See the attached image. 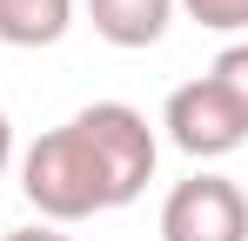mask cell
<instances>
[{
  "label": "cell",
  "instance_id": "6da1fadb",
  "mask_svg": "<svg viewBox=\"0 0 248 241\" xmlns=\"http://www.w3.org/2000/svg\"><path fill=\"white\" fill-rule=\"evenodd\" d=\"M20 195H27V208L41 214L47 228H74L87 214H108V208H114L101 167H94V148L81 141L74 120L47 127L41 141L20 154Z\"/></svg>",
  "mask_w": 248,
  "mask_h": 241
},
{
  "label": "cell",
  "instance_id": "7a4b0ae2",
  "mask_svg": "<svg viewBox=\"0 0 248 241\" xmlns=\"http://www.w3.org/2000/svg\"><path fill=\"white\" fill-rule=\"evenodd\" d=\"M81 127V141L94 148V167H101V181H108V201L127 208V201H141V188L155 181V161H161V141H155V127L141 107H127V101H94L74 114Z\"/></svg>",
  "mask_w": 248,
  "mask_h": 241
},
{
  "label": "cell",
  "instance_id": "3957f363",
  "mask_svg": "<svg viewBox=\"0 0 248 241\" xmlns=\"http://www.w3.org/2000/svg\"><path fill=\"white\" fill-rule=\"evenodd\" d=\"M161 241H248V195L228 174H188L161 201Z\"/></svg>",
  "mask_w": 248,
  "mask_h": 241
},
{
  "label": "cell",
  "instance_id": "277c9868",
  "mask_svg": "<svg viewBox=\"0 0 248 241\" xmlns=\"http://www.w3.org/2000/svg\"><path fill=\"white\" fill-rule=\"evenodd\" d=\"M161 127H168V141H174L188 161H221V154H235V148L248 141L242 114L228 107V94H221L208 74L202 80H181V87L168 94Z\"/></svg>",
  "mask_w": 248,
  "mask_h": 241
},
{
  "label": "cell",
  "instance_id": "5b68a950",
  "mask_svg": "<svg viewBox=\"0 0 248 241\" xmlns=\"http://www.w3.org/2000/svg\"><path fill=\"white\" fill-rule=\"evenodd\" d=\"M87 20H94V34L108 40V47H155L168 34V20H174V0H81Z\"/></svg>",
  "mask_w": 248,
  "mask_h": 241
},
{
  "label": "cell",
  "instance_id": "8992f818",
  "mask_svg": "<svg viewBox=\"0 0 248 241\" xmlns=\"http://www.w3.org/2000/svg\"><path fill=\"white\" fill-rule=\"evenodd\" d=\"M67 27H74V0H0L7 47H54Z\"/></svg>",
  "mask_w": 248,
  "mask_h": 241
},
{
  "label": "cell",
  "instance_id": "52a82bcc",
  "mask_svg": "<svg viewBox=\"0 0 248 241\" xmlns=\"http://www.w3.org/2000/svg\"><path fill=\"white\" fill-rule=\"evenodd\" d=\"M208 80L228 94V107H235V114H242V127H248V40H228V47L215 54Z\"/></svg>",
  "mask_w": 248,
  "mask_h": 241
},
{
  "label": "cell",
  "instance_id": "ba28073f",
  "mask_svg": "<svg viewBox=\"0 0 248 241\" xmlns=\"http://www.w3.org/2000/svg\"><path fill=\"white\" fill-rule=\"evenodd\" d=\"M174 7L208 34H248V0H174Z\"/></svg>",
  "mask_w": 248,
  "mask_h": 241
},
{
  "label": "cell",
  "instance_id": "9c48e42d",
  "mask_svg": "<svg viewBox=\"0 0 248 241\" xmlns=\"http://www.w3.org/2000/svg\"><path fill=\"white\" fill-rule=\"evenodd\" d=\"M7 241H74V235H61V228L34 221V228H7Z\"/></svg>",
  "mask_w": 248,
  "mask_h": 241
},
{
  "label": "cell",
  "instance_id": "30bf717a",
  "mask_svg": "<svg viewBox=\"0 0 248 241\" xmlns=\"http://www.w3.org/2000/svg\"><path fill=\"white\" fill-rule=\"evenodd\" d=\"M7 161H14V120L0 114V181H7Z\"/></svg>",
  "mask_w": 248,
  "mask_h": 241
}]
</instances>
